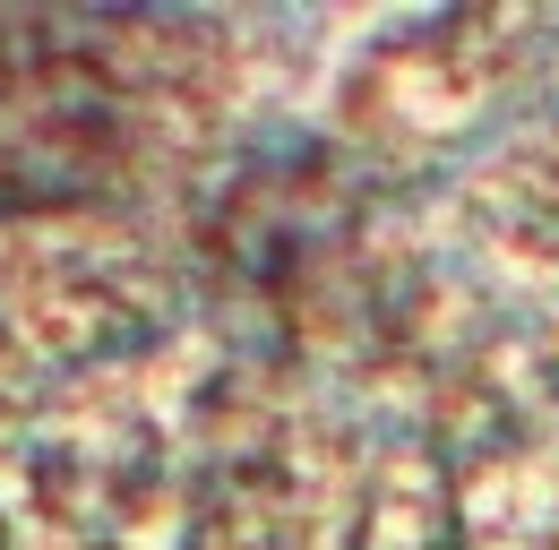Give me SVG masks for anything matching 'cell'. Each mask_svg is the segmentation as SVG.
Segmentation results:
<instances>
[{"label":"cell","instance_id":"cell-1","mask_svg":"<svg viewBox=\"0 0 559 550\" xmlns=\"http://www.w3.org/2000/svg\"><path fill=\"white\" fill-rule=\"evenodd\" d=\"M112 164V104L78 61H26L0 77V181L17 199H70Z\"/></svg>","mask_w":559,"mask_h":550}]
</instances>
